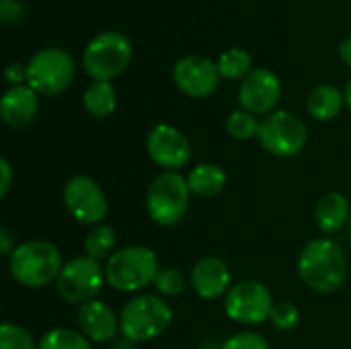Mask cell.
Here are the masks:
<instances>
[{
  "label": "cell",
  "mask_w": 351,
  "mask_h": 349,
  "mask_svg": "<svg viewBox=\"0 0 351 349\" xmlns=\"http://www.w3.org/2000/svg\"><path fill=\"white\" fill-rule=\"evenodd\" d=\"M146 150L150 158L167 171H179L191 160V146L187 138L181 134V130L167 123L150 130L146 138Z\"/></svg>",
  "instance_id": "4fadbf2b"
},
{
  "label": "cell",
  "mask_w": 351,
  "mask_h": 349,
  "mask_svg": "<svg viewBox=\"0 0 351 349\" xmlns=\"http://www.w3.org/2000/svg\"><path fill=\"white\" fill-rule=\"evenodd\" d=\"M39 349H90L88 339L78 333V331H70V329H51L47 331L41 341Z\"/></svg>",
  "instance_id": "cb8c5ba5"
},
{
  "label": "cell",
  "mask_w": 351,
  "mask_h": 349,
  "mask_svg": "<svg viewBox=\"0 0 351 349\" xmlns=\"http://www.w3.org/2000/svg\"><path fill=\"white\" fill-rule=\"evenodd\" d=\"M259 123L257 117L245 109H239V111H232L226 119V132L237 138V140H251V138H257L259 134Z\"/></svg>",
  "instance_id": "d4e9b609"
},
{
  "label": "cell",
  "mask_w": 351,
  "mask_h": 349,
  "mask_svg": "<svg viewBox=\"0 0 351 349\" xmlns=\"http://www.w3.org/2000/svg\"><path fill=\"white\" fill-rule=\"evenodd\" d=\"M189 183L177 171L160 173L148 187L146 210L158 226H175L189 208Z\"/></svg>",
  "instance_id": "8992f818"
},
{
  "label": "cell",
  "mask_w": 351,
  "mask_h": 349,
  "mask_svg": "<svg viewBox=\"0 0 351 349\" xmlns=\"http://www.w3.org/2000/svg\"><path fill=\"white\" fill-rule=\"evenodd\" d=\"M62 255L56 245L45 241H29L19 245L10 255V274L25 288H43L58 280L62 272Z\"/></svg>",
  "instance_id": "7a4b0ae2"
},
{
  "label": "cell",
  "mask_w": 351,
  "mask_h": 349,
  "mask_svg": "<svg viewBox=\"0 0 351 349\" xmlns=\"http://www.w3.org/2000/svg\"><path fill=\"white\" fill-rule=\"evenodd\" d=\"M298 276L319 294L339 290L348 276V259L343 249L331 239H315L306 243L298 257Z\"/></svg>",
  "instance_id": "6da1fadb"
},
{
  "label": "cell",
  "mask_w": 351,
  "mask_h": 349,
  "mask_svg": "<svg viewBox=\"0 0 351 349\" xmlns=\"http://www.w3.org/2000/svg\"><path fill=\"white\" fill-rule=\"evenodd\" d=\"M0 173H2V181H0V195L4 197V195L8 193V189H10V181H12V169H10V165H8V160H6V158H2V160H0Z\"/></svg>",
  "instance_id": "1f68e13d"
},
{
  "label": "cell",
  "mask_w": 351,
  "mask_h": 349,
  "mask_svg": "<svg viewBox=\"0 0 351 349\" xmlns=\"http://www.w3.org/2000/svg\"><path fill=\"white\" fill-rule=\"evenodd\" d=\"M4 80L10 86H21L23 82H27V66H23L19 62L8 64L6 70H4Z\"/></svg>",
  "instance_id": "4dcf8cb0"
},
{
  "label": "cell",
  "mask_w": 351,
  "mask_h": 349,
  "mask_svg": "<svg viewBox=\"0 0 351 349\" xmlns=\"http://www.w3.org/2000/svg\"><path fill=\"white\" fill-rule=\"evenodd\" d=\"M27 14V8L21 0H0V19L4 25L19 23Z\"/></svg>",
  "instance_id": "f546056e"
},
{
  "label": "cell",
  "mask_w": 351,
  "mask_h": 349,
  "mask_svg": "<svg viewBox=\"0 0 351 349\" xmlns=\"http://www.w3.org/2000/svg\"><path fill=\"white\" fill-rule=\"evenodd\" d=\"M315 220H317V226L325 234H333V232L341 230L346 226V222L351 220L348 200L337 191L325 193L315 206Z\"/></svg>",
  "instance_id": "ac0fdd59"
},
{
  "label": "cell",
  "mask_w": 351,
  "mask_h": 349,
  "mask_svg": "<svg viewBox=\"0 0 351 349\" xmlns=\"http://www.w3.org/2000/svg\"><path fill=\"white\" fill-rule=\"evenodd\" d=\"M191 286L206 300L226 296L228 290L232 288L230 286V269L218 257H204L193 265Z\"/></svg>",
  "instance_id": "2e32d148"
},
{
  "label": "cell",
  "mask_w": 351,
  "mask_h": 349,
  "mask_svg": "<svg viewBox=\"0 0 351 349\" xmlns=\"http://www.w3.org/2000/svg\"><path fill=\"white\" fill-rule=\"evenodd\" d=\"M269 321L280 331H292L300 321V313L292 302H276L269 313Z\"/></svg>",
  "instance_id": "4316f807"
},
{
  "label": "cell",
  "mask_w": 351,
  "mask_h": 349,
  "mask_svg": "<svg viewBox=\"0 0 351 349\" xmlns=\"http://www.w3.org/2000/svg\"><path fill=\"white\" fill-rule=\"evenodd\" d=\"M218 70L222 78L243 80L251 72V53L243 47H230L218 58Z\"/></svg>",
  "instance_id": "7402d4cb"
},
{
  "label": "cell",
  "mask_w": 351,
  "mask_h": 349,
  "mask_svg": "<svg viewBox=\"0 0 351 349\" xmlns=\"http://www.w3.org/2000/svg\"><path fill=\"white\" fill-rule=\"evenodd\" d=\"M84 109L93 117H107L115 111L117 105V95L111 82H93L82 97Z\"/></svg>",
  "instance_id": "44dd1931"
},
{
  "label": "cell",
  "mask_w": 351,
  "mask_h": 349,
  "mask_svg": "<svg viewBox=\"0 0 351 349\" xmlns=\"http://www.w3.org/2000/svg\"><path fill=\"white\" fill-rule=\"evenodd\" d=\"M339 58L351 66V35H348L341 43H339Z\"/></svg>",
  "instance_id": "d6a6232c"
},
{
  "label": "cell",
  "mask_w": 351,
  "mask_h": 349,
  "mask_svg": "<svg viewBox=\"0 0 351 349\" xmlns=\"http://www.w3.org/2000/svg\"><path fill=\"white\" fill-rule=\"evenodd\" d=\"M154 286L160 294L165 296H177L183 292L185 288V278L181 272L173 269V267H165V269H158L156 274V280H154Z\"/></svg>",
  "instance_id": "83f0119b"
},
{
  "label": "cell",
  "mask_w": 351,
  "mask_h": 349,
  "mask_svg": "<svg viewBox=\"0 0 351 349\" xmlns=\"http://www.w3.org/2000/svg\"><path fill=\"white\" fill-rule=\"evenodd\" d=\"M39 101L37 93L27 86H10L0 101V117L10 128H25L37 117Z\"/></svg>",
  "instance_id": "e0dca14e"
},
{
  "label": "cell",
  "mask_w": 351,
  "mask_h": 349,
  "mask_svg": "<svg viewBox=\"0 0 351 349\" xmlns=\"http://www.w3.org/2000/svg\"><path fill=\"white\" fill-rule=\"evenodd\" d=\"M105 272L101 269L97 259H90L88 255L76 257L68 261L58 280H56V290L58 294L72 304H86L95 300V296L101 292L103 282H105Z\"/></svg>",
  "instance_id": "9c48e42d"
},
{
  "label": "cell",
  "mask_w": 351,
  "mask_h": 349,
  "mask_svg": "<svg viewBox=\"0 0 351 349\" xmlns=\"http://www.w3.org/2000/svg\"><path fill=\"white\" fill-rule=\"evenodd\" d=\"M259 144L274 156H296L308 140V130L302 119L290 111H274L259 123Z\"/></svg>",
  "instance_id": "ba28073f"
},
{
  "label": "cell",
  "mask_w": 351,
  "mask_h": 349,
  "mask_svg": "<svg viewBox=\"0 0 351 349\" xmlns=\"http://www.w3.org/2000/svg\"><path fill=\"white\" fill-rule=\"evenodd\" d=\"M158 269V257L154 251L146 247H125L109 257L105 278L109 286L119 292H138L148 284H154Z\"/></svg>",
  "instance_id": "3957f363"
},
{
  "label": "cell",
  "mask_w": 351,
  "mask_h": 349,
  "mask_svg": "<svg viewBox=\"0 0 351 349\" xmlns=\"http://www.w3.org/2000/svg\"><path fill=\"white\" fill-rule=\"evenodd\" d=\"M350 243H351V220H350Z\"/></svg>",
  "instance_id": "d590c367"
},
{
  "label": "cell",
  "mask_w": 351,
  "mask_h": 349,
  "mask_svg": "<svg viewBox=\"0 0 351 349\" xmlns=\"http://www.w3.org/2000/svg\"><path fill=\"white\" fill-rule=\"evenodd\" d=\"M343 103L346 95L333 84H319L306 97V109L319 121H329L337 117L343 109Z\"/></svg>",
  "instance_id": "d6986e66"
},
{
  "label": "cell",
  "mask_w": 351,
  "mask_h": 349,
  "mask_svg": "<svg viewBox=\"0 0 351 349\" xmlns=\"http://www.w3.org/2000/svg\"><path fill=\"white\" fill-rule=\"evenodd\" d=\"M187 183H189L191 193H195L199 197H214V195H218L224 189V185H226V173L218 165L204 163V165H197L189 173Z\"/></svg>",
  "instance_id": "ffe728a7"
},
{
  "label": "cell",
  "mask_w": 351,
  "mask_h": 349,
  "mask_svg": "<svg viewBox=\"0 0 351 349\" xmlns=\"http://www.w3.org/2000/svg\"><path fill=\"white\" fill-rule=\"evenodd\" d=\"M280 95H282L280 78L267 68L251 70L241 80V88H239L241 107L253 115L274 113V109L280 101Z\"/></svg>",
  "instance_id": "5bb4252c"
},
{
  "label": "cell",
  "mask_w": 351,
  "mask_h": 349,
  "mask_svg": "<svg viewBox=\"0 0 351 349\" xmlns=\"http://www.w3.org/2000/svg\"><path fill=\"white\" fill-rule=\"evenodd\" d=\"M0 349H39L33 335L12 323H4L0 329Z\"/></svg>",
  "instance_id": "484cf974"
},
{
  "label": "cell",
  "mask_w": 351,
  "mask_h": 349,
  "mask_svg": "<svg viewBox=\"0 0 351 349\" xmlns=\"http://www.w3.org/2000/svg\"><path fill=\"white\" fill-rule=\"evenodd\" d=\"M132 62V43L119 31H103L88 41L82 53L86 74L95 82H111Z\"/></svg>",
  "instance_id": "277c9868"
},
{
  "label": "cell",
  "mask_w": 351,
  "mask_h": 349,
  "mask_svg": "<svg viewBox=\"0 0 351 349\" xmlns=\"http://www.w3.org/2000/svg\"><path fill=\"white\" fill-rule=\"evenodd\" d=\"M115 247V230L107 224H99L95 226L86 239H84V251L90 259H103L107 257Z\"/></svg>",
  "instance_id": "603a6c76"
},
{
  "label": "cell",
  "mask_w": 351,
  "mask_h": 349,
  "mask_svg": "<svg viewBox=\"0 0 351 349\" xmlns=\"http://www.w3.org/2000/svg\"><path fill=\"white\" fill-rule=\"evenodd\" d=\"M64 206L82 224H99L107 216V200L99 183L86 175L72 177L64 187Z\"/></svg>",
  "instance_id": "8fae6325"
},
{
  "label": "cell",
  "mask_w": 351,
  "mask_h": 349,
  "mask_svg": "<svg viewBox=\"0 0 351 349\" xmlns=\"http://www.w3.org/2000/svg\"><path fill=\"white\" fill-rule=\"evenodd\" d=\"M74 78V60L62 47H43L27 64V86L37 95H60Z\"/></svg>",
  "instance_id": "52a82bcc"
},
{
  "label": "cell",
  "mask_w": 351,
  "mask_h": 349,
  "mask_svg": "<svg viewBox=\"0 0 351 349\" xmlns=\"http://www.w3.org/2000/svg\"><path fill=\"white\" fill-rule=\"evenodd\" d=\"M76 321L82 335L97 344L111 341L117 335V331H121L119 319L115 317L113 309L101 300H90L86 304H80Z\"/></svg>",
  "instance_id": "9a60e30c"
},
{
  "label": "cell",
  "mask_w": 351,
  "mask_h": 349,
  "mask_svg": "<svg viewBox=\"0 0 351 349\" xmlns=\"http://www.w3.org/2000/svg\"><path fill=\"white\" fill-rule=\"evenodd\" d=\"M222 349H269V344L263 335L259 333H251V331H245V333H239V335H232Z\"/></svg>",
  "instance_id": "f1b7e54d"
},
{
  "label": "cell",
  "mask_w": 351,
  "mask_h": 349,
  "mask_svg": "<svg viewBox=\"0 0 351 349\" xmlns=\"http://www.w3.org/2000/svg\"><path fill=\"white\" fill-rule=\"evenodd\" d=\"M0 239H2V253L4 255H12V247H10V237H8V230H0Z\"/></svg>",
  "instance_id": "836d02e7"
},
{
  "label": "cell",
  "mask_w": 351,
  "mask_h": 349,
  "mask_svg": "<svg viewBox=\"0 0 351 349\" xmlns=\"http://www.w3.org/2000/svg\"><path fill=\"white\" fill-rule=\"evenodd\" d=\"M346 105L350 107L351 111V80L348 82V86H346Z\"/></svg>",
  "instance_id": "e575fe53"
},
{
  "label": "cell",
  "mask_w": 351,
  "mask_h": 349,
  "mask_svg": "<svg viewBox=\"0 0 351 349\" xmlns=\"http://www.w3.org/2000/svg\"><path fill=\"white\" fill-rule=\"evenodd\" d=\"M274 298L267 286L257 280L237 282L224 296V311L230 321L241 325H259L269 319Z\"/></svg>",
  "instance_id": "30bf717a"
},
{
  "label": "cell",
  "mask_w": 351,
  "mask_h": 349,
  "mask_svg": "<svg viewBox=\"0 0 351 349\" xmlns=\"http://www.w3.org/2000/svg\"><path fill=\"white\" fill-rule=\"evenodd\" d=\"M173 78L175 84L189 97L193 99H204L210 97L218 84H220V70L218 64H214L210 58L191 53L181 60H177L173 68Z\"/></svg>",
  "instance_id": "7c38bea8"
},
{
  "label": "cell",
  "mask_w": 351,
  "mask_h": 349,
  "mask_svg": "<svg viewBox=\"0 0 351 349\" xmlns=\"http://www.w3.org/2000/svg\"><path fill=\"white\" fill-rule=\"evenodd\" d=\"M173 321L171 306L156 296H136L132 298L119 317V329L125 339L150 341L160 337Z\"/></svg>",
  "instance_id": "5b68a950"
}]
</instances>
